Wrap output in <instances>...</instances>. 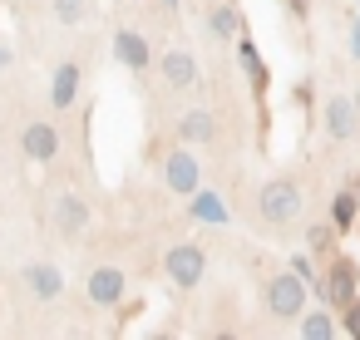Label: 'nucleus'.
Instances as JSON below:
<instances>
[{"instance_id":"1","label":"nucleus","mask_w":360,"mask_h":340,"mask_svg":"<svg viewBox=\"0 0 360 340\" xmlns=\"http://www.w3.org/2000/svg\"><path fill=\"white\" fill-rule=\"evenodd\" d=\"M301 207H306V192H301L296 178H271L257 192V212H262L266 227H291L301 217Z\"/></svg>"},{"instance_id":"2","label":"nucleus","mask_w":360,"mask_h":340,"mask_svg":"<svg viewBox=\"0 0 360 340\" xmlns=\"http://www.w3.org/2000/svg\"><path fill=\"white\" fill-rule=\"evenodd\" d=\"M306 291H311V286L286 266V271H276V276L262 286V306H266L271 320H296V315L306 310Z\"/></svg>"},{"instance_id":"3","label":"nucleus","mask_w":360,"mask_h":340,"mask_svg":"<svg viewBox=\"0 0 360 340\" xmlns=\"http://www.w3.org/2000/svg\"><path fill=\"white\" fill-rule=\"evenodd\" d=\"M163 271H168V281H173L178 291H193V286H202V276H207V251H202L198 242H173L168 256H163Z\"/></svg>"},{"instance_id":"4","label":"nucleus","mask_w":360,"mask_h":340,"mask_svg":"<svg viewBox=\"0 0 360 340\" xmlns=\"http://www.w3.org/2000/svg\"><path fill=\"white\" fill-rule=\"evenodd\" d=\"M163 183H168V192H178V197H193V192L202 188V163H198V153H193L188 143L163 158Z\"/></svg>"},{"instance_id":"5","label":"nucleus","mask_w":360,"mask_h":340,"mask_svg":"<svg viewBox=\"0 0 360 340\" xmlns=\"http://www.w3.org/2000/svg\"><path fill=\"white\" fill-rule=\"evenodd\" d=\"M84 296H89V306L114 310V306H124V296H129V276H124L119 266H94L89 281H84Z\"/></svg>"},{"instance_id":"6","label":"nucleus","mask_w":360,"mask_h":340,"mask_svg":"<svg viewBox=\"0 0 360 340\" xmlns=\"http://www.w3.org/2000/svg\"><path fill=\"white\" fill-rule=\"evenodd\" d=\"M321 119H326V138H330V143H350V138L360 133V104H355L350 94H330Z\"/></svg>"},{"instance_id":"7","label":"nucleus","mask_w":360,"mask_h":340,"mask_svg":"<svg viewBox=\"0 0 360 340\" xmlns=\"http://www.w3.org/2000/svg\"><path fill=\"white\" fill-rule=\"evenodd\" d=\"M158 70H163V84H168L173 94H193V89H202V65H198L188 50H168V55L158 60Z\"/></svg>"},{"instance_id":"8","label":"nucleus","mask_w":360,"mask_h":340,"mask_svg":"<svg viewBox=\"0 0 360 340\" xmlns=\"http://www.w3.org/2000/svg\"><path fill=\"white\" fill-rule=\"evenodd\" d=\"M360 296V266L350 261V256H330V266H326V301L340 310V306H350Z\"/></svg>"},{"instance_id":"9","label":"nucleus","mask_w":360,"mask_h":340,"mask_svg":"<svg viewBox=\"0 0 360 340\" xmlns=\"http://www.w3.org/2000/svg\"><path fill=\"white\" fill-rule=\"evenodd\" d=\"M20 153H25L30 163H55V158H60V133H55V124L30 119V124L20 129Z\"/></svg>"},{"instance_id":"10","label":"nucleus","mask_w":360,"mask_h":340,"mask_svg":"<svg viewBox=\"0 0 360 340\" xmlns=\"http://www.w3.org/2000/svg\"><path fill=\"white\" fill-rule=\"evenodd\" d=\"M25 291L35 301H55V296H65V271L55 261H30L25 266Z\"/></svg>"},{"instance_id":"11","label":"nucleus","mask_w":360,"mask_h":340,"mask_svg":"<svg viewBox=\"0 0 360 340\" xmlns=\"http://www.w3.org/2000/svg\"><path fill=\"white\" fill-rule=\"evenodd\" d=\"M114 55H119V65L134 70V74H143V70L153 65V45H148L139 30H119V35H114Z\"/></svg>"},{"instance_id":"12","label":"nucleus","mask_w":360,"mask_h":340,"mask_svg":"<svg viewBox=\"0 0 360 340\" xmlns=\"http://www.w3.org/2000/svg\"><path fill=\"white\" fill-rule=\"evenodd\" d=\"M79 84H84V70H79L75 60H65V65L55 70V79H50V104H55V109H75Z\"/></svg>"},{"instance_id":"13","label":"nucleus","mask_w":360,"mask_h":340,"mask_svg":"<svg viewBox=\"0 0 360 340\" xmlns=\"http://www.w3.org/2000/svg\"><path fill=\"white\" fill-rule=\"evenodd\" d=\"M212 138H217V119H212L207 109H188V114L178 119V143L202 148V143H212Z\"/></svg>"},{"instance_id":"14","label":"nucleus","mask_w":360,"mask_h":340,"mask_svg":"<svg viewBox=\"0 0 360 340\" xmlns=\"http://www.w3.org/2000/svg\"><path fill=\"white\" fill-rule=\"evenodd\" d=\"M207 30H212V40H217V45H237V40L247 35V20H242V11H237V6H212Z\"/></svg>"},{"instance_id":"15","label":"nucleus","mask_w":360,"mask_h":340,"mask_svg":"<svg viewBox=\"0 0 360 340\" xmlns=\"http://www.w3.org/2000/svg\"><path fill=\"white\" fill-rule=\"evenodd\" d=\"M55 227H60L65 237L84 232V227H89V202H84L79 192H65V197L55 202Z\"/></svg>"},{"instance_id":"16","label":"nucleus","mask_w":360,"mask_h":340,"mask_svg":"<svg viewBox=\"0 0 360 340\" xmlns=\"http://www.w3.org/2000/svg\"><path fill=\"white\" fill-rule=\"evenodd\" d=\"M296 335H301V340H335L340 325H335L330 310H301V315H296Z\"/></svg>"},{"instance_id":"17","label":"nucleus","mask_w":360,"mask_h":340,"mask_svg":"<svg viewBox=\"0 0 360 340\" xmlns=\"http://www.w3.org/2000/svg\"><path fill=\"white\" fill-rule=\"evenodd\" d=\"M355 222H360V197H355V188H340L330 197V227L335 232H350Z\"/></svg>"},{"instance_id":"18","label":"nucleus","mask_w":360,"mask_h":340,"mask_svg":"<svg viewBox=\"0 0 360 340\" xmlns=\"http://www.w3.org/2000/svg\"><path fill=\"white\" fill-rule=\"evenodd\" d=\"M237 60H242V70H247V79H252V89L257 94H266V84H271V74H266V65H262V55H257V45L242 35L237 40Z\"/></svg>"},{"instance_id":"19","label":"nucleus","mask_w":360,"mask_h":340,"mask_svg":"<svg viewBox=\"0 0 360 340\" xmlns=\"http://www.w3.org/2000/svg\"><path fill=\"white\" fill-rule=\"evenodd\" d=\"M188 212H193L198 222H212V227H222V222H227V207H222V197H217V192H202V188L193 192Z\"/></svg>"},{"instance_id":"20","label":"nucleus","mask_w":360,"mask_h":340,"mask_svg":"<svg viewBox=\"0 0 360 340\" xmlns=\"http://www.w3.org/2000/svg\"><path fill=\"white\" fill-rule=\"evenodd\" d=\"M335 237H340V232H335L330 222H316V227H306V251H311V256H330V251H335Z\"/></svg>"},{"instance_id":"21","label":"nucleus","mask_w":360,"mask_h":340,"mask_svg":"<svg viewBox=\"0 0 360 340\" xmlns=\"http://www.w3.org/2000/svg\"><path fill=\"white\" fill-rule=\"evenodd\" d=\"M55 20L60 25H84L89 20V0H55Z\"/></svg>"},{"instance_id":"22","label":"nucleus","mask_w":360,"mask_h":340,"mask_svg":"<svg viewBox=\"0 0 360 340\" xmlns=\"http://www.w3.org/2000/svg\"><path fill=\"white\" fill-rule=\"evenodd\" d=\"M340 330H345L350 340H360V296H355L350 306H340Z\"/></svg>"},{"instance_id":"23","label":"nucleus","mask_w":360,"mask_h":340,"mask_svg":"<svg viewBox=\"0 0 360 340\" xmlns=\"http://www.w3.org/2000/svg\"><path fill=\"white\" fill-rule=\"evenodd\" d=\"M350 60H360V20L350 25Z\"/></svg>"},{"instance_id":"24","label":"nucleus","mask_w":360,"mask_h":340,"mask_svg":"<svg viewBox=\"0 0 360 340\" xmlns=\"http://www.w3.org/2000/svg\"><path fill=\"white\" fill-rule=\"evenodd\" d=\"M11 60H15V55H11V45L0 40V70H11Z\"/></svg>"},{"instance_id":"25","label":"nucleus","mask_w":360,"mask_h":340,"mask_svg":"<svg viewBox=\"0 0 360 340\" xmlns=\"http://www.w3.org/2000/svg\"><path fill=\"white\" fill-rule=\"evenodd\" d=\"M286 11L291 15H306V0H286Z\"/></svg>"},{"instance_id":"26","label":"nucleus","mask_w":360,"mask_h":340,"mask_svg":"<svg viewBox=\"0 0 360 340\" xmlns=\"http://www.w3.org/2000/svg\"><path fill=\"white\" fill-rule=\"evenodd\" d=\"M158 6H163V11H178V0H158Z\"/></svg>"},{"instance_id":"27","label":"nucleus","mask_w":360,"mask_h":340,"mask_svg":"<svg viewBox=\"0 0 360 340\" xmlns=\"http://www.w3.org/2000/svg\"><path fill=\"white\" fill-rule=\"evenodd\" d=\"M350 188H355V197H360V178H355V183H350Z\"/></svg>"},{"instance_id":"28","label":"nucleus","mask_w":360,"mask_h":340,"mask_svg":"<svg viewBox=\"0 0 360 340\" xmlns=\"http://www.w3.org/2000/svg\"><path fill=\"white\" fill-rule=\"evenodd\" d=\"M355 104H360V89H355Z\"/></svg>"}]
</instances>
